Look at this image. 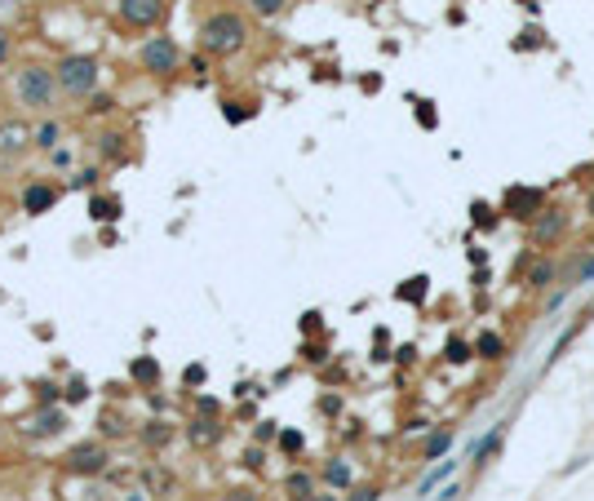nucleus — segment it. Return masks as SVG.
<instances>
[{
	"label": "nucleus",
	"mask_w": 594,
	"mask_h": 501,
	"mask_svg": "<svg viewBox=\"0 0 594 501\" xmlns=\"http://www.w3.org/2000/svg\"><path fill=\"white\" fill-rule=\"evenodd\" d=\"M475 355H483V360H501V355H506V341L497 337V333H479V341H475Z\"/></svg>",
	"instance_id": "nucleus-11"
},
{
	"label": "nucleus",
	"mask_w": 594,
	"mask_h": 501,
	"mask_svg": "<svg viewBox=\"0 0 594 501\" xmlns=\"http://www.w3.org/2000/svg\"><path fill=\"white\" fill-rule=\"evenodd\" d=\"M120 151H125V138H120V133H102V155L107 160H116Z\"/></svg>",
	"instance_id": "nucleus-19"
},
{
	"label": "nucleus",
	"mask_w": 594,
	"mask_h": 501,
	"mask_svg": "<svg viewBox=\"0 0 594 501\" xmlns=\"http://www.w3.org/2000/svg\"><path fill=\"white\" fill-rule=\"evenodd\" d=\"M196 426V439H213V422H191Z\"/></svg>",
	"instance_id": "nucleus-32"
},
{
	"label": "nucleus",
	"mask_w": 594,
	"mask_h": 501,
	"mask_svg": "<svg viewBox=\"0 0 594 501\" xmlns=\"http://www.w3.org/2000/svg\"><path fill=\"white\" fill-rule=\"evenodd\" d=\"M89 217H93V222H116V217H120V200H116V195H93V200H89Z\"/></svg>",
	"instance_id": "nucleus-10"
},
{
	"label": "nucleus",
	"mask_w": 594,
	"mask_h": 501,
	"mask_svg": "<svg viewBox=\"0 0 594 501\" xmlns=\"http://www.w3.org/2000/svg\"><path fill=\"white\" fill-rule=\"evenodd\" d=\"M84 395H89V382H84V377H76V382L67 386V399H71V404H80Z\"/></svg>",
	"instance_id": "nucleus-24"
},
{
	"label": "nucleus",
	"mask_w": 594,
	"mask_h": 501,
	"mask_svg": "<svg viewBox=\"0 0 594 501\" xmlns=\"http://www.w3.org/2000/svg\"><path fill=\"white\" fill-rule=\"evenodd\" d=\"M200 40H204V49H209V54H217V58L240 54V49H244V40H249V22L240 18V14H231V9H217L213 18H204Z\"/></svg>",
	"instance_id": "nucleus-1"
},
{
	"label": "nucleus",
	"mask_w": 594,
	"mask_h": 501,
	"mask_svg": "<svg viewBox=\"0 0 594 501\" xmlns=\"http://www.w3.org/2000/svg\"><path fill=\"white\" fill-rule=\"evenodd\" d=\"M31 431H36V435H58V431H63V413H58V408L40 413V417L31 422Z\"/></svg>",
	"instance_id": "nucleus-13"
},
{
	"label": "nucleus",
	"mask_w": 594,
	"mask_h": 501,
	"mask_svg": "<svg viewBox=\"0 0 594 501\" xmlns=\"http://www.w3.org/2000/svg\"><path fill=\"white\" fill-rule=\"evenodd\" d=\"M54 200H58V187H54V182H31V187L22 191V209H27V213L54 209Z\"/></svg>",
	"instance_id": "nucleus-8"
},
{
	"label": "nucleus",
	"mask_w": 594,
	"mask_h": 501,
	"mask_svg": "<svg viewBox=\"0 0 594 501\" xmlns=\"http://www.w3.org/2000/svg\"><path fill=\"white\" fill-rule=\"evenodd\" d=\"M444 355L453 360V364H466V360H470V346H466L462 337H453V341H448V350H444Z\"/></svg>",
	"instance_id": "nucleus-20"
},
{
	"label": "nucleus",
	"mask_w": 594,
	"mask_h": 501,
	"mask_svg": "<svg viewBox=\"0 0 594 501\" xmlns=\"http://www.w3.org/2000/svg\"><path fill=\"white\" fill-rule=\"evenodd\" d=\"M350 501H377V493H373V488H368V493H355Z\"/></svg>",
	"instance_id": "nucleus-35"
},
{
	"label": "nucleus",
	"mask_w": 594,
	"mask_h": 501,
	"mask_svg": "<svg viewBox=\"0 0 594 501\" xmlns=\"http://www.w3.org/2000/svg\"><path fill=\"white\" fill-rule=\"evenodd\" d=\"M258 439H275V422H262L258 426Z\"/></svg>",
	"instance_id": "nucleus-34"
},
{
	"label": "nucleus",
	"mask_w": 594,
	"mask_h": 501,
	"mask_svg": "<svg viewBox=\"0 0 594 501\" xmlns=\"http://www.w3.org/2000/svg\"><path fill=\"white\" fill-rule=\"evenodd\" d=\"M280 444L288 448V453H297V448H302V435H297V431H284V435H280Z\"/></svg>",
	"instance_id": "nucleus-29"
},
{
	"label": "nucleus",
	"mask_w": 594,
	"mask_h": 501,
	"mask_svg": "<svg viewBox=\"0 0 594 501\" xmlns=\"http://www.w3.org/2000/svg\"><path fill=\"white\" fill-rule=\"evenodd\" d=\"M559 231H563V213L545 209V213H537V222H532V244H550Z\"/></svg>",
	"instance_id": "nucleus-9"
},
{
	"label": "nucleus",
	"mask_w": 594,
	"mask_h": 501,
	"mask_svg": "<svg viewBox=\"0 0 594 501\" xmlns=\"http://www.w3.org/2000/svg\"><path fill=\"white\" fill-rule=\"evenodd\" d=\"M501 439H506V426H492V431H488V439H483V444L475 448V466H483V461H488V457L497 453V444H501Z\"/></svg>",
	"instance_id": "nucleus-12"
},
{
	"label": "nucleus",
	"mask_w": 594,
	"mask_h": 501,
	"mask_svg": "<svg viewBox=\"0 0 594 501\" xmlns=\"http://www.w3.org/2000/svg\"><path fill=\"white\" fill-rule=\"evenodd\" d=\"M58 138H63V129H58L54 120H49V125H40V129L31 133V142L40 146V151H54V146H58Z\"/></svg>",
	"instance_id": "nucleus-14"
},
{
	"label": "nucleus",
	"mask_w": 594,
	"mask_h": 501,
	"mask_svg": "<svg viewBox=\"0 0 594 501\" xmlns=\"http://www.w3.org/2000/svg\"><path fill=\"white\" fill-rule=\"evenodd\" d=\"M54 71H58V84H63L67 93H76V98H84V93L98 89V63H93L89 54H71V58H63Z\"/></svg>",
	"instance_id": "nucleus-3"
},
{
	"label": "nucleus",
	"mask_w": 594,
	"mask_h": 501,
	"mask_svg": "<svg viewBox=\"0 0 594 501\" xmlns=\"http://www.w3.org/2000/svg\"><path fill=\"white\" fill-rule=\"evenodd\" d=\"M67 466L76 470V475H102V470H107V453H102V444H80L76 453L67 457Z\"/></svg>",
	"instance_id": "nucleus-7"
},
{
	"label": "nucleus",
	"mask_w": 594,
	"mask_h": 501,
	"mask_svg": "<svg viewBox=\"0 0 594 501\" xmlns=\"http://www.w3.org/2000/svg\"><path fill=\"white\" fill-rule=\"evenodd\" d=\"M550 279H554V266H550V262H537V266L528 271V279H524V284H528V288H545Z\"/></svg>",
	"instance_id": "nucleus-17"
},
{
	"label": "nucleus",
	"mask_w": 594,
	"mask_h": 501,
	"mask_svg": "<svg viewBox=\"0 0 594 501\" xmlns=\"http://www.w3.org/2000/svg\"><path fill=\"white\" fill-rule=\"evenodd\" d=\"M116 9H120V22H125V27L147 31V27H155V22H160L164 0H116Z\"/></svg>",
	"instance_id": "nucleus-5"
},
{
	"label": "nucleus",
	"mask_w": 594,
	"mask_h": 501,
	"mask_svg": "<svg viewBox=\"0 0 594 501\" xmlns=\"http://www.w3.org/2000/svg\"><path fill=\"white\" fill-rule=\"evenodd\" d=\"M142 67L155 71V76H173L182 67V49L169 40V36H151V40L142 45Z\"/></svg>",
	"instance_id": "nucleus-4"
},
{
	"label": "nucleus",
	"mask_w": 594,
	"mask_h": 501,
	"mask_svg": "<svg viewBox=\"0 0 594 501\" xmlns=\"http://www.w3.org/2000/svg\"><path fill=\"white\" fill-rule=\"evenodd\" d=\"M9 146H22V129H18V125H5V129H0V151H9Z\"/></svg>",
	"instance_id": "nucleus-22"
},
{
	"label": "nucleus",
	"mask_w": 594,
	"mask_h": 501,
	"mask_svg": "<svg viewBox=\"0 0 594 501\" xmlns=\"http://www.w3.org/2000/svg\"><path fill=\"white\" fill-rule=\"evenodd\" d=\"M537 213H545V195L537 187H515L510 191V217H524V222H532Z\"/></svg>",
	"instance_id": "nucleus-6"
},
{
	"label": "nucleus",
	"mask_w": 594,
	"mask_h": 501,
	"mask_svg": "<svg viewBox=\"0 0 594 501\" xmlns=\"http://www.w3.org/2000/svg\"><path fill=\"white\" fill-rule=\"evenodd\" d=\"M58 89H63V84H58V71L40 67V63L18 71V98H22V107H31V111H49Z\"/></svg>",
	"instance_id": "nucleus-2"
},
{
	"label": "nucleus",
	"mask_w": 594,
	"mask_h": 501,
	"mask_svg": "<svg viewBox=\"0 0 594 501\" xmlns=\"http://www.w3.org/2000/svg\"><path fill=\"white\" fill-rule=\"evenodd\" d=\"M253 9H258L262 18H271V14H280V9H284V0H253Z\"/></svg>",
	"instance_id": "nucleus-25"
},
{
	"label": "nucleus",
	"mask_w": 594,
	"mask_h": 501,
	"mask_svg": "<svg viewBox=\"0 0 594 501\" xmlns=\"http://www.w3.org/2000/svg\"><path fill=\"white\" fill-rule=\"evenodd\" d=\"M116 501H155L151 493H142V488H133V493H120Z\"/></svg>",
	"instance_id": "nucleus-31"
},
{
	"label": "nucleus",
	"mask_w": 594,
	"mask_h": 501,
	"mask_svg": "<svg viewBox=\"0 0 594 501\" xmlns=\"http://www.w3.org/2000/svg\"><path fill=\"white\" fill-rule=\"evenodd\" d=\"M586 279H594V258H581V266L572 271V284H586Z\"/></svg>",
	"instance_id": "nucleus-23"
},
{
	"label": "nucleus",
	"mask_w": 594,
	"mask_h": 501,
	"mask_svg": "<svg viewBox=\"0 0 594 501\" xmlns=\"http://www.w3.org/2000/svg\"><path fill=\"white\" fill-rule=\"evenodd\" d=\"M231 501H253V493H231Z\"/></svg>",
	"instance_id": "nucleus-37"
},
{
	"label": "nucleus",
	"mask_w": 594,
	"mask_h": 501,
	"mask_svg": "<svg viewBox=\"0 0 594 501\" xmlns=\"http://www.w3.org/2000/svg\"><path fill=\"white\" fill-rule=\"evenodd\" d=\"M324 479H329L333 488H346L350 484V466L346 461H329V466H324Z\"/></svg>",
	"instance_id": "nucleus-18"
},
{
	"label": "nucleus",
	"mask_w": 594,
	"mask_h": 501,
	"mask_svg": "<svg viewBox=\"0 0 594 501\" xmlns=\"http://www.w3.org/2000/svg\"><path fill=\"white\" fill-rule=\"evenodd\" d=\"M133 377H138V382H155V377H160V369H155L151 360H133Z\"/></svg>",
	"instance_id": "nucleus-21"
},
{
	"label": "nucleus",
	"mask_w": 594,
	"mask_h": 501,
	"mask_svg": "<svg viewBox=\"0 0 594 501\" xmlns=\"http://www.w3.org/2000/svg\"><path fill=\"white\" fill-rule=\"evenodd\" d=\"M147 439H151V444H164V439H169V431H164V426H151V431H147Z\"/></svg>",
	"instance_id": "nucleus-33"
},
{
	"label": "nucleus",
	"mask_w": 594,
	"mask_h": 501,
	"mask_svg": "<svg viewBox=\"0 0 594 501\" xmlns=\"http://www.w3.org/2000/svg\"><path fill=\"white\" fill-rule=\"evenodd\" d=\"M93 178H98V169H80V174L71 178V187H93Z\"/></svg>",
	"instance_id": "nucleus-27"
},
{
	"label": "nucleus",
	"mask_w": 594,
	"mask_h": 501,
	"mask_svg": "<svg viewBox=\"0 0 594 501\" xmlns=\"http://www.w3.org/2000/svg\"><path fill=\"white\" fill-rule=\"evenodd\" d=\"M475 222L479 226H492V209H488V204H475Z\"/></svg>",
	"instance_id": "nucleus-30"
},
{
	"label": "nucleus",
	"mask_w": 594,
	"mask_h": 501,
	"mask_svg": "<svg viewBox=\"0 0 594 501\" xmlns=\"http://www.w3.org/2000/svg\"><path fill=\"white\" fill-rule=\"evenodd\" d=\"M448 448H453V431H435L430 439H426V461H435V457H444Z\"/></svg>",
	"instance_id": "nucleus-15"
},
{
	"label": "nucleus",
	"mask_w": 594,
	"mask_h": 501,
	"mask_svg": "<svg viewBox=\"0 0 594 501\" xmlns=\"http://www.w3.org/2000/svg\"><path fill=\"white\" fill-rule=\"evenodd\" d=\"M288 493H293V497H302V501H311V493H315V479H311V475H302V470H293V475H288Z\"/></svg>",
	"instance_id": "nucleus-16"
},
{
	"label": "nucleus",
	"mask_w": 594,
	"mask_h": 501,
	"mask_svg": "<svg viewBox=\"0 0 594 501\" xmlns=\"http://www.w3.org/2000/svg\"><path fill=\"white\" fill-rule=\"evenodd\" d=\"M421 293H426V279H408V288H399V298H421Z\"/></svg>",
	"instance_id": "nucleus-26"
},
{
	"label": "nucleus",
	"mask_w": 594,
	"mask_h": 501,
	"mask_svg": "<svg viewBox=\"0 0 594 501\" xmlns=\"http://www.w3.org/2000/svg\"><path fill=\"white\" fill-rule=\"evenodd\" d=\"M586 213L594 217V187H590V195H586Z\"/></svg>",
	"instance_id": "nucleus-36"
},
{
	"label": "nucleus",
	"mask_w": 594,
	"mask_h": 501,
	"mask_svg": "<svg viewBox=\"0 0 594 501\" xmlns=\"http://www.w3.org/2000/svg\"><path fill=\"white\" fill-rule=\"evenodd\" d=\"M519 45H524V49H537V45H541V31H537V27H528V31H524V40H515V49H519Z\"/></svg>",
	"instance_id": "nucleus-28"
}]
</instances>
